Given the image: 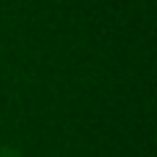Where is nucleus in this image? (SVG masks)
Wrapping results in <instances>:
<instances>
[]
</instances>
